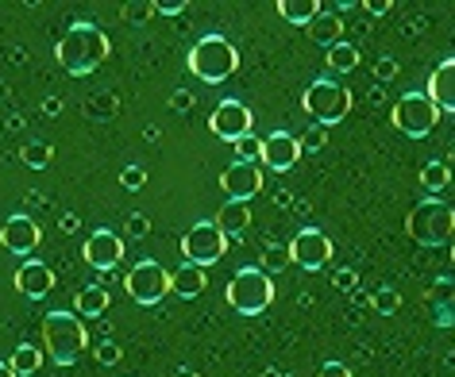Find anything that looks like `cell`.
<instances>
[{"label": "cell", "instance_id": "obj_1", "mask_svg": "<svg viewBox=\"0 0 455 377\" xmlns=\"http://www.w3.org/2000/svg\"><path fill=\"white\" fill-rule=\"evenodd\" d=\"M108 51H112V43H108L105 31L97 24H89V20H77V24H70V31L59 39L54 59H59L62 70H70L74 77H85L108 59Z\"/></svg>", "mask_w": 455, "mask_h": 377}, {"label": "cell", "instance_id": "obj_2", "mask_svg": "<svg viewBox=\"0 0 455 377\" xmlns=\"http://www.w3.org/2000/svg\"><path fill=\"white\" fill-rule=\"evenodd\" d=\"M89 347V331L77 312H47L43 319V350L51 362L59 365H74L77 354Z\"/></svg>", "mask_w": 455, "mask_h": 377}, {"label": "cell", "instance_id": "obj_3", "mask_svg": "<svg viewBox=\"0 0 455 377\" xmlns=\"http://www.w3.org/2000/svg\"><path fill=\"white\" fill-rule=\"evenodd\" d=\"M186 62H189V74L197 77V82L220 85V82H228V77L240 70V51H235L224 35H204V39L193 43Z\"/></svg>", "mask_w": 455, "mask_h": 377}, {"label": "cell", "instance_id": "obj_4", "mask_svg": "<svg viewBox=\"0 0 455 377\" xmlns=\"http://www.w3.org/2000/svg\"><path fill=\"white\" fill-rule=\"evenodd\" d=\"M405 232L420 247H443L455 235V208L440 197H425L405 216Z\"/></svg>", "mask_w": 455, "mask_h": 377}, {"label": "cell", "instance_id": "obj_5", "mask_svg": "<svg viewBox=\"0 0 455 377\" xmlns=\"http://www.w3.org/2000/svg\"><path fill=\"white\" fill-rule=\"evenodd\" d=\"M224 296L240 316H259L270 308V301H275V281H270V273H263L259 266H243L232 281H228Z\"/></svg>", "mask_w": 455, "mask_h": 377}, {"label": "cell", "instance_id": "obj_6", "mask_svg": "<svg viewBox=\"0 0 455 377\" xmlns=\"http://www.w3.org/2000/svg\"><path fill=\"white\" fill-rule=\"evenodd\" d=\"M301 108L313 116V123L321 128H332V123L347 120L351 112V89L339 85V82H313L301 97Z\"/></svg>", "mask_w": 455, "mask_h": 377}, {"label": "cell", "instance_id": "obj_7", "mask_svg": "<svg viewBox=\"0 0 455 377\" xmlns=\"http://www.w3.org/2000/svg\"><path fill=\"white\" fill-rule=\"evenodd\" d=\"M124 293H128L140 308L158 304L163 296H170V273H166V266H163V262H155V258H140L128 273H124Z\"/></svg>", "mask_w": 455, "mask_h": 377}, {"label": "cell", "instance_id": "obj_8", "mask_svg": "<svg viewBox=\"0 0 455 377\" xmlns=\"http://www.w3.org/2000/svg\"><path fill=\"white\" fill-rule=\"evenodd\" d=\"M228 250V235L216 227L212 220H201L193 224L186 235H181V258H186V266H216V262L224 258Z\"/></svg>", "mask_w": 455, "mask_h": 377}, {"label": "cell", "instance_id": "obj_9", "mask_svg": "<svg viewBox=\"0 0 455 377\" xmlns=\"http://www.w3.org/2000/svg\"><path fill=\"white\" fill-rule=\"evenodd\" d=\"M436 120H440V108L428 100V93H405L394 105V128L402 135H409V139H425V135H432Z\"/></svg>", "mask_w": 455, "mask_h": 377}, {"label": "cell", "instance_id": "obj_10", "mask_svg": "<svg viewBox=\"0 0 455 377\" xmlns=\"http://www.w3.org/2000/svg\"><path fill=\"white\" fill-rule=\"evenodd\" d=\"M209 128H212L216 139L240 143L247 135H255V112L247 105H240V100H220L209 116Z\"/></svg>", "mask_w": 455, "mask_h": 377}, {"label": "cell", "instance_id": "obj_11", "mask_svg": "<svg viewBox=\"0 0 455 377\" xmlns=\"http://www.w3.org/2000/svg\"><path fill=\"white\" fill-rule=\"evenodd\" d=\"M332 250H336L332 239H328L321 227H301L290 243V258H293V266H301V270H324L328 262H332Z\"/></svg>", "mask_w": 455, "mask_h": 377}, {"label": "cell", "instance_id": "obj_12", "mask_svg": "<svg viewBox=\"0 0 455 377\" xmlns=\"http://www.w3.org/2000/svg\"><path fill=\"white\" fill-rule=\"evenodd\" d=\"M220 189H224V197L228 200H255L259 197V189H263V166L259 162H232L220 174Z\"/></svg>", "mask_w": 455, "mask_h": 377}, {"label": "cell", "instance_id": "obj_13", "mask_svg": "<svg viewBox=\"0 0 455 377\" xmlns=\"http://www.w3.org/2000/svg\"><path fill=\"white\" fill-rule=\"evenodd\" d=\"M82 258H85V266L108 273L112 266H120V258H124V239L116 232H108V227H97V232L85 239Z\"/></svg>", "mask_w": 455, "mask_h": 377}, {"label": "cell", "instance_id": "obj_14", "mask_svg": "<svg viewBox=\"0 0 455 377\" xmlns=\"http://www.w3.org/2000/svg\"><path fill=\"white\" fill-rule=\"evenodd\" d=\"M54 270L47 266V262H39V258H24L16 266V278H12V285H16V293L20 296H28V301H43L51 289H54Z\"/></svg>", "mask_w": 455, "mask_h": 377}, {"label": "cell", "instance_id": "obj_15", "mask_svg": "<svg viewBox=\"0 0 455 377\" xmlns=\"http://www.w3.org/2000/svg\"><path fill=\"white\" fill-rule=\"evenodd\" d=\"M298 158H301V139L298 135H290V131H270L267 139H263V162L267 169H275V174H286V169L298 166Z\"/></svg>", "mask_w": 455, "mask_h": 377}, {"label": "cell", "instance_id": "obj_16", "mask_svg": "<svg viewBox=\"0 0 455 377\" xmlns=\"http://www.w3.org/2000/svg\"><path fill=\"white\" fill-rule=\"evenodd\" d=\"M39 224L31 220V216H8V224L0 227V247L8 250V255H20V258H28L31 250L39 247Z\"/></svg>", "mask_w": 455, "mask_h": 377}, {"label": "cell", "instance_id": "obj_17", "mask_svg": "<svg viewBox=\"0 0 455 377\" xmlns=\"http://www.w3.org/2000/svg\"><path fill=\"white\" fill-rule=\"evenodd\" d=\"M428 100L436 105L440 112H455V59L440 62L436 70L428 74Z\"/></svg>", "mask_w": 455, "mask_h": 377}, {"label": "cell", "instance_id": "obj_18", "mask_svg": "<svg viewBox=\"0 0 455 377\" xmlns=\"http://www.w3.org/2000/svg\"><path fill=\"white\" fill-rule=\"evenodd\" d=\"M209 289V273L201 266H178L170 273V296H181V301H193Z\"/></svg>", "mask_w": 455, "mask_h": 377}, {"label": "cell", "instance_id": "obj_19", "mask_svg": "<svg viewBox=\"0 0 455 377\" xmlns=\"http://www.w3.org/2000/svg\"><path fill=\"white\" fill-rule=\"evenodd\" d=\"M220 232L232 239V235H243L247 227H251V204H240V200H228L220 204V212H216V220H212Z\"/></svg>", "mask_w": 455, "mask_h": 377}, {"label": "cell", "instance_id": "obj_20", "mask_svg": "<svg viewBox=\"0 0 455 377\" xmlns=\"http://www.w3.org/2000/svg\"><path fill=\"white\" fill-rule=\"evenodd\" d=\"M321 12L324 8L316 4V0H278V16L286 20V24H293V27H309Z\"/></svg>", "mask_w": 455, "mask_h": 377}, {"label": "cell", "instance_id": "obj_21", "mask_svg": "<svg viewBox=\"0 0 455 377\" xmlns=\"http://www.w3.org/2000/svg\"><path fill=\"white\" fill-rule=\"evenodd\" d=\"M108 304H112V296H108L105 285H85V289L77 293V301H74L77 316H105Z\"/></svg>", "mask_w": 455, "mask_h": 377}, {"label": "cell", "instance_id": "obj_22", "mask_svg": "<svg viewBox=\"0 0 455 377\" xmlns=\"http://www.w3.org/2000/svg\"><path fill=\"white\" fill-rule=\"evenodd\" d=\"M339 31H344V20H339L336 12H321L309 24V35H313V43H321V47H336Z\"/></svg>", "mask_w": 455, "mask_h": 377}, {"label": "cell", "instance_id": "obj_23", "mask_svg": "<svg viewBox=\"0 0 455 377\" xmlns=\"http://www.w3.org/2000/svg\"><path fill=\"white\" fill-rule=\"evenodd\" d=\"M43 354H47V350H39L36 342H20V347L12 350V358H8V365L16 370V377H31V373H39Z\"/></svg>", "mask_w": 455, "mask_h": 377}, {"label": "cell", "instance_id": "obj_24", "mask_svg": "<svg viewBox=\"0 0 455 377\" xmlns=\"http://www.w3.org/2000/svg\"><path fill=\"white\" fill-rule=\"evenodd\" d=\"M328 66H332V70H339V74L355 70V66H359V47H355V43H344V39H339L336 47H328Z\"/></svg>", "mask_w": 455, "mask_h": 377}, {"label": "cell", "instance_id": "obj_25", "mask_svg": "<svg viewBox=\"0 0 455 377\" xmlns=\"http://www.w3.org/2000/svg\"><path fill=\"white\" fill-rule=\"evenodd\" d=\"M432 308H436V319H451L455 316V285L451 281L432 285Z\"/></svg>", "mask_w": 455, "mask_h": 377}, {"label": "cell", "instance_id": "obj_26", "mask_svg": "<svg viewBox=\"0 0 455 377\" xmlns=\"http://www.w3.org/2000/svg\"><path fill=\"white\" fill-rule=\"evenodd\" d=\"M20 158H24V166H31V169H47L51 158H54V146L43 143V139H31V143H24Z\"/></svg>", "mask_w": 455, "mask_h": 377}, {"label": "cell", "instance_id": "obj_27", "mask_svg": "<svg viewBox=\"0 0 455 377\" xmlns=\"http://www.w3.org/2000/svg\"><path fill=\"white\" fill-rule=\"evenodd\" d=\"M448 181H451V169L443 166V162H428L425 169H420V185H425L432 197H436L440 189H448Z\"/></svg>", "mask_w": 455, "mask_h": 377}, {"label": "cell", "instance_id": "obj_28", "mask_svg": "<svg viewBox=\"0 0 455 377\" xmlns=\"http://www.w3.org/2000/svg\"><path fill=\"white\" fill-rule=\"evenodd\" d=\"M290 247H267L263 250V262H259V266H263V273H282L290 266Z\"/></svg>", "mask_w": 455, "mask_h": 377}, {"label": "cell", "instance_id": "obj_29", "mask_svg": "<svg viewBox=\"0 0 455 377\" xmlns=\"http://www.w3.org/2000/svg\"><path fill=\"white\" fill-rule=\"evenodd\" d=\"M155 12H158L155 0H132V4H124V8H120V16L128 20V24H147V20H151Z\"/></svg>", "mask_w": 455, "mask_h": 377}, {"label": "cell", "instance_id": "obj_30", "mask_svg": "<svg viewBox=\"0 0 455 377\" xmlns=\"http://www.w3.org/2000/svg\"><path fill=\"white\" fill-rule=\"evenodd\" d=\"M371 308L374 312H382V316H394L397 308H402V296H397L394 289H374L371 293Z\"/></svg>", "mask_w": 455, "mask_h": 377}, {"label": "cell", "instance_id": "obj_31", "mask_svg": "<svg viewBox=\"0 0 455 377\" xmlns=\"http://www.w3.org/2000/svg\"><path fill=\"white\" fill-rule=\"evenodd\" d=\"M259 158H263V139L247 135V139L235 143V162H259Z\"/></svg>", "mask_w": 455, "mask_h": 377}, {"label": "cell", "instance_id": "obj_32", "mask_svg": "<svg viewBox=\"0 0 455 377\" xmlns=\"http://www.w3.org/2000/svg\"><path fill=\"white\" fill-rule=\"evenodd\" d=\"M93 358H97L100 365H116V362L124 358V350H120V342H112V339H100L97 347H93Z\"/></svg>", "mask_w": 455, "mask_h": 377}, {"label": "cell", "instance_id": "obj_33", "mask_svg": "<svg viewBox=\"0 0 455 377\" xmlns=\"http://www.w3.org/2000/svg\"><path fill=\"white\" fill-rule=\"evenodd\" d=\"M124 235H132V239H147V235H151V220H147L143 212H132L128 220H124Z\"/></svg>", "mask_w": 455, "mask_h": 377}, {"label": "cell", "instance_id": "obj_34", "mask_svg": "<svg viewBox=\"0 0 455 377\" xmlns=\"http://www.w3.org/2000/svg\"><path fill=\"white\" fill-rule=\"evenodd\" d=\"M120 185L128 189V192H140L147 185V174H143V166H124V174H120Z\"/></svg>", "mask_w": 455, "mask_h": 377}, {"label": "cell", "instance_id": "obj_35", "mask_svg": "<svg viewBox=\"0 0 455 377\" xmlns=\"http://www.w3.org/2000/svg\"><path fill=\"white\" fill-rule=\"evenodd\" d=\"M324 143H328V128H321V123H313V128L301 135V151H321Z\"/></svg>", "mask_w": 455, "mask_h": 377}, {"label": "cell", "instance_id": "obj_36", "mask_svg": "<svg viewBox=\"0 0 455 377\" xmlns=\"http://www.w3.org/2000/svg\"><path fill=\"white\" fill-rule=\"evenodd\" d=\"M332 285H336V289H344V293H351L359 285V273L355 270H336L332 273Z\"/></svg>", "mask_w": 455, "mask_h": 377}, {"label": "cell", "instance_id": "obj_37", "mask_svg": "<svg viewBox=\"0 0 455 377\" xmlns=\"http://www.w3.org/2000/svg\"><path fill=\"white\" fill-rule=\"evenodd\" d=\"M394 77H397V62L379 59V66H374V82H394Z\"/></svg>", "mask_w": 455, "mask_h": 377}, {"label": "cell", "instance_id": "obj_38", "mask_svg": "<svg viewBox=\"0 0 455 377\" xmlns=\"http://www.w3.org/2000/svg\"><path fill=\"white\" fill-rule=\"evenodd\" d=\"M170 108H174V112H189L193 108V93H189V89H174V93H170Z\"/></svg>", "mask_w": 455, "mask_h": 377}, {"label": "cell", "instance_id": "obj_39", "mask_svg": "<svg viewBox=\"0 0 455 377\" xmlns=\"http://www.w3.org/2000/svg\"><path fill=\"white\" fill-rule=\"evenodd\" d=\"M316 377H355V373H351V365H344V362H324L321 370H316Z\"/></svg>", "mask_w": 455, "mask_h": 377}, {"label": "cell", "instance_id": "obj_40", "mask_svg": "<svg viewBox=\"0 0 455 377\" xmlns=\"http://www.w3.org/2000/svg\"><path fill=\"white\" fill-rule=\"evenodd\" d=\"M155 8H158L163 16H181L189 4H186V0H155Z\"/></svg>", "mask_w": 455, "mask_h": 377}, {"label": "cell", "instance_id": "obj_41", "mask_svg": "<svg viewBox=\"0 0 455 377\" xmlns=\"http://www.w3.org/2000/svg\"><path fill=\"white\" fill-rule=\"evenodd\" d=\"M43 116H47V120H59V116H62V97H47V100H43Z\"/></svg>", "mask_w": 455, "mask_h": 377}, {"label": "cell", "instance_id": "obj_42", "mask_svg": "<svg viewBox=\"0 0 455 377\" xmlns=\"http://www.w3.org/2000/svg\"><path fill=\"white\" fill-rule=\"evenodd\" d=\"M363 8H367L371 16H386V12H390V0H367Z\"/></svg>", "mask_w": 455, "mask_h": 377}, {"label": "cell", "instance_id": "obj_43", "mask_svg": "<svg viewBox=\"0 0 455 377\" xmlns=\"http://www.w3.org/2000/svg\"><path fill=\"white\" fill-rule=\"evenodd\" d=\"M59 227H62L66 235H70V232H77V227H82V220H77V212H66L62 220H59Z\"/></svg>", "mask_w": 455, "mask_h": 377}, {"label": "cell", "instance_id": "obj_44", "mask_svg": "<svg viewBox=\"0 0 455 377\" xmlns=\"http://www.w3.org/2000/svg\"><path fill=\"white\" fill-rule=\"evenodd\" d=\"M0 377H16V370L8 362H0Z\"/></svg>", "mask_w": 455, "mask_h": 377}, {"label": "cell", "instance_id": "obj_45", "mask_svg": "<svg viewBox=\"0 0 455 377\" xmlns=\"http://www.w3.org/2000/svg\"><path fill=\"white\" fill-rule=\"evenodd\" d=\"M174 377H201V373H193L189 365H181V370H174Z\"/></svg>", "mask_w": 455, "mask_h": 377}, {"label": "cell", "instance_id": "obj_46", "mask_svg": "<svg viewBox=\"0 0 455 377\" xmlns=\"http://www.w3.org/2000/svg\"><path fill=\"white\" fill-rule=\"evenodd\" d=\"M451 266H455V243H451Z\"/></svg>", "mask_w": 455, "mask_h": 377}]
</instances>
